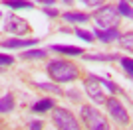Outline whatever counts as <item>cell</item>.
<instances>
[{
	"mask_svg": "<svg viewBox=\"0 0 133 130\" xmlns=\"http://www.w3.org/2000/svg\"><path fill=\"white\" fill-rule=\"evenodd\" d=\"M78 67L70 61H64V59H56L50 61L48 65V75L52 77V81L56 83H70L74 79H78Z\"/></svg>",
	"mask_w": 133,
	"mask_h": 130,
	"instance_id": "obj_1",
	"label": "cell"
},
{
	"mask_svg": "<svg viewBox=\"0 0 133 130\" xmlns=\"http://www.w3.org/2000/svg\"><path fill=\"white\" fill-rule=\"evenodd\" d=\"M62 2H66V4H72V0H62Z\"/></svg>",
	"mask_w": 133,
	"mask_h": 130,
	"instance_id": "obj_27",
	"label": "cell"
},
{
	"mask_svg": "<svg viewBox=\"0 0 133 130\" xmlns=\"http://www.w3.org/2000/svg\"><path fill=\"white\" fill-rule=\"evenodd\" d=\"M52 120L58 126V130H82L78 124V120L68 108H56L52 112Z\"/></svg>",
	"mask_w": 133,
	"mask_h": 130,
	"instance_id": "obj_3",
	"label": "cell"
},
{
	"mask_svg": "<svg viewBox=\"0 0 133 130\" xmlns=\"http://www.w3.org/2000/svg\"><path fill=\"white\" fill-rule=\"evenodd\" d=\"M52 51L62 55H83V49L78 47V45H62V43H56V45H50Z\"/></svg>",
	"mask_w": 133,
	"mask_h": 130,
	"instance_id": "obj_10",
	"label": "cell"
},
{
	"mask_svg": "<svg viewBox=\"0 0 133 130\" xmlns=\"http://www.w3.org/2000/svg\"><path fill=\"white\" fill-rule=\"evenodd\" d=\"M79 2H82V4H85V6H91V8H94V6H101V2H103V0H79Z\"/></svg>",
	"mask_w": 133,
	"mask_h": 130,
	"instance_id": "obj_23",
	"label": "cell"
},
{
	"mask_svg": "<svg viewBox=\"0 0 133 130\" xmlns=\"http://www.w3.org/2000/svg\"><path fill=\"white\" fill-rule=\"evenodd\" d=\"M28 130H42V122H40V120L30 122V124H28Z\"/></svg>",
	"mask_w": 133,
	"mask_h": 130,
	"instance_id": "obj_24",
	"label": "cell"
},
{
	"mask_svg": "<svg viewBox=\"0 0 133 130\" xmlns=\"http://www.w3.org/2000/svg\"><path fill=\"white\" fill-rule=\"evenodd\" d=\"M97 26L107 30V28H117V22H119V14L113 6H99V10H95L94 14Z\"/></svg>",
	"mask_w": 133,
	"mask_h": 130,
	"instance_id": "obj_4",
	"label": "cell"
},
{
	"mask_svg": "<svg viewBox=\"0 0 133 130\" xmlns=\"http://www.w3.org/2000/svg\"><path fill=\"white\" fill-rule=\"evenodd\" d=\"M117 14L119 16H125V18H131L133 16V10H131V2L129 0H119V4H117Z\"/></svg>",
	"mask_w": 133,
	"mask_h": 130,
	"instance_id": "obj_13",
	"label": "cell"
},
{
	"mask_svg": "<svg viewBox=\"0 0 133 130\" xmlns=\"http://www.w3.org/2000/svg\"><path fill=\"white\" fill-rule=\"evenodd\" d=\"M117 39H121V45L125 49H131L133 47V36H131V32H127L125 36H119Z\"/></svg>",
	"mask_w": 133,
	"mask_h": 130,
	"instance_id": "obj_19",
	"label": "cell"
},
{
	"mask_svg": "<svg viewBox=\"0 0 133 130\" xmlns=\"http://www.w3.org/2000/svg\"><path fill=\"white\" fill-rule=\"evenodd\" d=\"M76 36L78 38H82L83 42H94V34H89V32H85V30H82V28H76Z\"/></svg>",
	"mask_w": 133,
	"mask_h": 130,
	"instance_id": "obj_20",
	"label": "cell"
},
{
	"mask_svg": "<svg viewBox=\"0 0 133 130\" xmlns=\"http://www.w3.org/2000/svg\"><path fill=\"white\" fill-rule=\"evenodd\" d=\"M46 55H48L46 49H26V51H22L24 59H42V57H46Z\"/></svg>",
	"mask_w": 133,
	"mask_h": 130,
	"instance_id": "obj_15",
	"label": "cell"
},
{
	"mask_svg": "<svg viewBox=\"0 0 133 130\" xmlns=\"http://www.w3.org/2000/svg\"><path fill=\"white\" fill-rule=\"evenodd\" d=\"M119 36H121V34L117 32V28H107V30H99V28H95V30H94V38H97L99 42H103V43L115 42Z\"/></svg>",
	"mask_w": 133,
	"mask_h": 130,
	"instance_id": "obj_8",
	"label": "cell"
},
{
	"mask_svg": "<svg viewBox=\"0 0 133 130\" xmlns=\"http://www.w3.org/2000/svg\"><path fill=\"white\" fill-rule=\"evenodd\" d=\"M12 63H14V57H12V55L0 53V67H6V65H12Z\"/></svg>",
	"mask_w": 133,
	"mask_h": 130,
	"instance_id": "obj_22",
	"label": "cell"
},
{
	"mask_svg": "<svg viewBox=\"0 0 133 130\" xmlns=\"http://www.w3.org/2000/svg\"><path fill=\"white\" fill-rule=\"evenodd\" d=\"M88 61H111L115 59V55H83Z\"/></svg>",
	"mask_w": 133,
	"mask_h": 130,
	"instance_id": "obj_21",
	"label": "cell"
},
{
	"mask_svg": "<svg viewBox=\"0 0 133 130\" xmlns=\"http://www.w3.org/2000/svg\"><path fill=\"white\" fill-rule=\"evenodd\" d=\"M38 39H20V38H12V39H6L2 42V47H8V49H20V47H32L36 45Z\"/></svg>",
	"mask_w": 133,
	"mask_h": 130,
	"instance_id": "obj_9",
	"label": "cell"
},
{
	"mask_svg": "<svg viewBox=\"0 0 133 130\" xmlns=\"http://www.w3.org/2000/svg\"><path fill=\"white\" fill-rule=\"evenodd\" d=\"M82 120L89 130H109V124H107L105 116H101V112H97L89 104H83L82 107Z\"/></svg>",
	"mask_w": 133,
	"mask_h": 130,
	"instance_id": "obj_2",
	"label": "cell"
},
{
	"mask_svg": "<svg viewBox=\"0 0 133 130\" xmlns=\"http://www.w3.org/2000/svg\"><path fill=\"white\" fill-rule=\"evenodd\" d=\"M119 63H121V69L125 71V73H127V77L131 79V77H133V61H131V57H121V61H119Z\"/></svg>",
	"mask_w": 133,
	"mask_h": 130,
	"instance_id": "obj_18",
	"label": "cell"
},
{
	"mask_svg": "<svg viewBox=\"0 0 133 130\" xmlns=\"http://www.w3.org/2000/svg\"><path fill=\"white\" fill-rule=\"evenodd\" d=\"M0 18H2V12H0Z\"/></svg>",
	"mask_w": 133,
	"mask_h": 130,
	"instance_id": "obj_28",
	"label": "cell"
},
{
	"mask_svg": "<svg viewBox=\"0 0 133 130\" xmlns=\"http://www.w3.org/2000/svg\"><path fill=\"white\" fill-rule=\"evenodd\" d=\"M83 87H85L88 97L91 99L94 103H105V93L101 89V83H99V77L97 75H88Z\"/></svg>",
	"mask_w": 133,
	"mask_h": 130,
	"instance_id": "obj_5",
	"label": "cell"
},
{
	"mask_svg": "<svg viewBox=\"0 0 133 130\" xmlns=\"http://www.w3.org/2000/svg\"><path fill=\"white\" fill-rule=\"evenodd\" d=\"M62 18L68 22V24H85L89 20V16L85 12H64Z\"/></svg>",
	"mask_w": 133,
	"mask_h": 130,
	"instance_id": "obj_11",
	"label": "cell"
},
{
	"mask_svg": "<svg viewBox=\"0 0 133 130\" xmlns=\"http://www.w3.org/2000/svg\"><path fill=\"white\" fill-rule=\"evenodd\" d=\"M14 110V97L10 93H6L4 97H0V112L6 114V112H12Z\"/></svg>",
	"mask_w": 133,
	"mask_h": 130,
	"instance_id": "obj_12",
	"label": "cell"
},
{
	"mask_svg": "<svg viewBox=\"0 0 133 130\" xmlns=\"http://www.w3.org/2000/svg\"><path fill=\"white\" fill-rule=\"evenodd\" d=\"M4 4L14 8V10H18V8H34V2H28V0H4Z\"/></svg>",
	"mask_w": 133,
	"mask_h": 130,
	"instance_id": "obj_16",
	"label": "cell"
},
{
	"mask_svg": "<svg viewBox=\"0 0 133 130\" xmlns=\"http://www.w3.org/2000/svg\"><path fill=\"white\" fill-rule=\"evenodd\" d=\"M105 107H107V110H109V114L119 122V124H129V112L125 110V107H123L115 97L105 99Z\"/></svg>",
	"mask_w": 133,
	"mask_h": 130,
	"instance_id": "obj_6",
	"label": "cell"
},
{
	"mask_svg": "<svg viewBox=\"0 0 133 130\" xmlns=\"http://www.w3.org/2000/svg\"><path fill=\"white\" fill-rule=\"evenodd\" d=\"M44 14L48 18H56L58 16V10H54V8H44Z\"/></svg>",
	"mask_w": 133,
	"mask_h": 130,
	"instance_id": "obj_25",
	"label": "cell"
},
{
	"mask_svg": "<svg viewBox=\"0 0 133 130\" xmlns=\"http://www.w3.org/2000/svg\"><path fill=\"white\" fill-rule=\"evenodd\" d=\"M34 85L42 89V91H48V93H56V95H62V87L58 85H52V83H42V81H36Z\"/></svg>",
	"mask_w": 133,
	"mask_h": 130,
	"instance_id": "obj_17",
	"label": "cell"
},
{
	"mask_svg": "<svg viewBox=\"0 0 133 130\" xmlns=\"http://www.w3.org/2000/svg\"><path fill=\"white\" fill-rule=\"evenodd\" d=\"M36 2L44 4V8H50V6H54V4H56V0H36Z\"/></svg>",
	"mask_w": 133,
	"mask_h": 130,
	"instance_id": "obj_26",
	"label": "cell"
},
{
	"mask_svg": "<svg viewBox=\"0 0 133 130\" xmlns=\"http://www.w3.org/2000/svg\"><path fill=\"white\" fill-rule=\"evenodd\" d=\"M6 32H10V34H16V36H22V34H28L30 32V24H28L24 18L16 16V14H10V16L6 18Z\"/></svg>",
	"mask_w": 133,
	"mask_h": 130,
	"instance_id": "obj_7",
	"label": "cell"
},
{
	"mask_svg": "<svg viewBox=\"0 0 133 130\" xmlns=\"http://www.w3.org/2000/svg\"><path fill=\"white\" fill-rule=\"evenodd\" d=\"M54 107V103H52V99H42V101H38V103L32 107V112H38V114H42V112H46V110H50V108Z\"/></svg>",
	"mask_w": 133,
	"mask_h": 130,
	"instance_id": "obj_14",
	"label": "cell"
}]
</instances>
